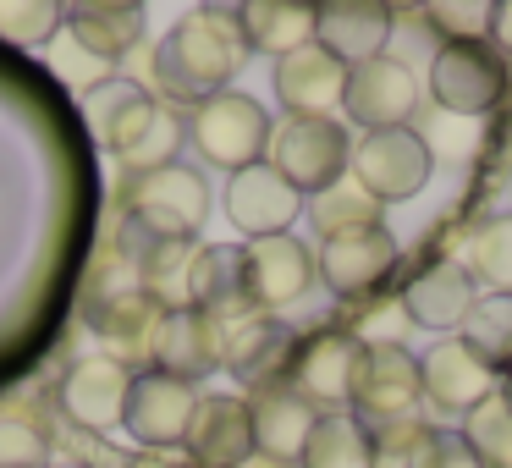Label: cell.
<instances>
[{
	"label": "cell",
	"instance_id": "cell-1",
	"mask_svg": "<svg viewBox=\"0 0 512 468\" xmlns=\"http://www.w3.org/2000/svg\"><path fill=\"white\" fill-rule=\"evenodd\" d=\"M243 56H248V45L237 34V6H204V12L182 17L160 39L149 72H155V89L171 105H204L215 94H226Z\"/></svg>",
	"mask_w": 512,
	"mask_h": 468
},
{
	"label": "cell",
	"instance_id": "cell-2",
	"mask_svg": "<svg viewBox=\"0 0 512 468\" xmlns=\"http://www.w3.org/2000/svg\"><path fill=\"white\" fill-rule=\"evenodd\" d=\"M122 215L155 232L160 243H193L199 226L210 221V182L193 166H160L144 177L122 182Z\"/></svg>",
	"mask_w": 512,
	"mask_h": 468
},
{
	"label": "cell",
	"instance_id": "cell-3",
	"mask_svg": "<svg viewBox=\"0 0 512 468\" xmlns=\"http://www.w3.org/2000/svg\"><path fill=\"white\" fill-rule=\"evenodd\" d=\"M265 160L303 199H314V193L336 188L347 177V166H353V138H347V127L336 116H287L270 133Z\"/></svg>",
	"mask_w": 512,
	"mask_h": 468
},
{
	"label": "cell",
	"instance_id": "cell-4",
	"mask_svg": "<svg viewBox=\"0 0 512 468\" xmlns=\"http://www.w3.org/2000/svg\"><path fill=\"white\" fill-rule=\"evenodd\" d=\"M430 100L441 105L446 116H474L496 111L507 100V61L490 39H457V45H441L430 56Z\"/></svg>",
	"mask_w": 512,
	"mask_h": 468
},
{
	"label": "cell",
	"instance_id": "cell-5",
	"mask_svg": "<svg viewBox=\"0 0 512 468\" xmlns=\"http://www.w3.org/2000/svg\"><path fill=\"white\" fill-rule=\"evenodd\" d=\"M270 133H276V127H270L265 105L248 100V94H237V89L193 105V116H188V144L221 171L259 166L265 149H270Z\"/></svg>",
	"mask_w": 512,
	"mask_h": 468
},
{
	"label": "cell",
	"instance_id": "cell-6",
	"mask_svg": "<svg viewBox=\"0 0 512 468\" xmlns=\"http://www.w3.org/2000/svg\"><path fill=\"white\" fill-rule=\"evenodd\" d=\"M347 177L369 193L375 204H402L413 193H424V182L435 177L430 138L413 127H386V133H364L353 144V166Z\"/></svg>",
	"mask_w": 512,
	"mask_h": 468
},
{
	"label": "cell",
	"instance_id": "cell-7",
	"mask_svg": "<svg viewBox=\"0 0 512 468\" xmlns=\"http://www.w3.org/2000/svg\"><path fill=\"white\" fill-rule=\"evenodd\" d=\"M419 402H424L419 358H413L402 342L364 347L358 375H353V402H347V413H353L358 424H369V430H386V424L419 419Z\"/></svg>",
	"mask_w": 512,
	"mask_h": 468
},
{
	"label": "cell",
	"instance_id": "cell-8",
	"mask_svg": "<svg viewBox=\"0 0 512 468\" xmlns=\"http://www.w3.org/2000/svg\"><path fill=\"white\" fill-rule=\"evenodd\" d=\"M358 358H364V342H358L353 331H342V325H320V331L298 336L287 386L298 391L314 413H347Z\"/></svg>",
	"mask_w": 512,
	"mask_h": 468
},
{
	"label": "cell",
	"instance_id": "cell-9",
	"mask_svg": "<svg viewBox=\"0 0 512 468\" xmlns=\"http://www.w3.org/2000/svg\"><path fill=\"white\" fill-rule=\"evenodd\" d=\"M397 270V237L386 226H364V232L325 237L314 254V276L325 281V292H336L342 303H369Z\"/></svg>",
	"mask_w": 512,
	"mask_h": 468
},
{
	"label": "cell",
	"instance_id": "cell-10",
	"mask_svg": "<svg viewBox=\"0 0 512 468\" xmlns=\"http://www.w3.org/2000/svg\"><path fill=\"white\" fill-rule=\"evenodd\" d=\"M298 353V331L276 314H237L221 320V369H232L243 386H281Z\"/></svg>",
	"mask_w": 512,
	"mask_h": 468
},
{
	"label": "cell",
	"instance_id": "cell-11",
	"mask_svg": "<svg viewBox=\"0 0 512 468\" xmlns=\"http://www.w3.org/2000/svg\"><path fill=\"white\" fill-rule=\"evenodd\" d=\"M193 408H199V391L188 380H171L160 369H138L133 386H127L122 430L138 446H149V452H166V446H182V435L193 424Z\"/></svg>",
	"mask_w": 512,
	"mask_h": 468
},
{
	"label": "cell",
	"instance_id": "cell-12",
	"mask_svg": "<svg viewBox=\"0 0 512 468\" xmlns=\"http://www.w3.org/2000/svg\"><path fill=\"white\" fill-rule=\"evenodd\" d=\"M342 111L353 116L364 133H386V127H408V116L419 111V78L408 61L397 56H375L364 67L347 72V94Z\"/></svg>",
	"mask_w": 512,
	"mask_h": 468
},
{
	"label": "cell",
	"instance_id": "cell-13",
	"mask_svg": "<svg viewBox=\"0 0 512 468\" xmlns=\"http://www.w3.org/2000/svg\"><path fill=\"white\" fill-rule=\"evenodd\" d=\"M419 380H424L430 408L446 413V419H468V413L501 386V375L463 342V336H441V342L419 358Z\"/></svg>",
	"mask_w": 512,
	"mask_h": 468
},
{
	"label": "cell",
	"instance_id": "cell-14",
	"mask_svg": "<svg viewBox=\"0 0 512 468\" xmlns=\"http://www.w3.org/2000/svg\"><path fill=\"white\" fill-rule=\"evenodd\" d=\"M298 215H303V193L292 188L270 160L243 166V171L226 177V221H232L237 232H248L254 243L259 237H281Z\"/></svg>",
	"mask_w": 512,
	"mask_h": 468
},
{
	"label": "cell",
	"instance_id": "cell-15",
	"mask_svg": "<svg viewBox=\"0 0 512 468\" xmlns=\"http://www.w3.org/2000/svg\"><path fill=\"white\" fill-rule=\"evenodd\" d=\"M485 298L479 281L468 276V265L457 259H430L408 276V287L397 292L408 325H424V331H463V320L474 314V303Z\"/></svg>",
	"mask_w": 512,
	"mask_h": 468
},
{
	"label": "cell",
	"instance_id": "cell-16",
	"mask_svg": "<svg viewBox=\"0 0 512 468\" xmlns=\"http://www.w3.org/2000/svg\"><path fill=\"white\" fill-rule=\"evenodd\" d=\"M243 281H248L254 309H265V314L298 303L303 292L314 287V254H309V243H298L292 232L248 243L243 248Z\"/></svg>",
	"mask_w": 512,
	"mask_h": 468
},
{
	"label": "cell",
	"instance_id": "cell-17",
	"mask_svg": "<svg viewBox=\"0 0 512 468\" xmlns=\"http://www.w3.org/2000/svg\"><path fill=\"white\" fill-rule=\"evenodd\" d=\"M391 23H397V12H391V6H375V0H336V6H314V45L353 72V67H364V61L386 56Z\"/></svg>",
	"mask_w": 512,
	"mask_h": 468
},
{
	"label": "cell",
	"instance_id": "cell-18",
	"mask_svg": "<svg viewBox=\"0 0 512 468\" xmlns=\"http://www.w3.org/2000/svg\"><path fill=\"white\" fill-rule=\"evenodd\" d=\"M127 386H133V369H122L111 353L100 358H78L61 380V413L72 419V430H111L122 424V408H127Z\"/></svg>",
	"mask_w": 512,
	"mask_h": 468
},
{
	"label": "cell",
	"instance_id": "cell-19",
	"mask_svg": "<svg viewBox=\"0 0 512 468\" xmlns=\"http://www.w3.org/2000/svg\"><path fill=\"white\" fill-rule=\"evenodd\" d=\"M188 457L199 468H243L254 457V419L243 397H199L193 424L182 435Z\"/></svg>",
	"mask_w": 512,
	"mask_h": 468
},
{
	"label": "cell",
	"instance_id": "cell-20",
	"mask_svg": "<svg viewBox=\"0 0 512 468\" xmlns=\"http://www.w3.org/2000/svg\"><path fill=\"white\" fill-rule=\"evenodd\" d=\"M149 369L171 380H204L210 369H221V325L199 309H171L160 314L155 347H149Z\"/></svg>",
	"mask_w": 512,
	"mask_h": 468
},
{
	"label": "cell",
	"instance_id": "cell-21",
	"mask_svg": "<svg viewBox=\"0 0 512 468\" xmlns=\"http://www.w3.org/2000/svg\"><path fill=\"white\" fill-rule=\"evenodd\" d=\"M83 111H89V122H94V138L122 160L127 149L149 133V122L160 116V100L133 78H105L83 94Z\"/></svg>",
	"mask_w": 512,
	"mask_h": 468
},
{
	"label": "cell",
	"instance_id": "cell-22",
	"mask_svg": "<svg viewBox=\"0 0 512 468\" xmlns=\"http://www.w3.org/2000/svg\"><path fill=\"white\" fill-rule=\"evenodd\" d=\"M248 419H254V452H265L270 463H298L320 413L281 380V386H259L248 397Z\"/></svg>",
	"mask_w": 512,
	"mask_h": 468
},
{
	"label": "cell",
	"instance_id": "cell-23",
	"mask_svg": "<svg viewBox=\"0 0 512 468\" xmlns=\"http://www.w3.org/2000/svg\"><path fill=\"white\" fill-rule=\"evenodd\" d=\"M347 94V67L320 45H303L276 61V100L292 116H331Z\"/></svg>",
	"mask_w": 512,
	"mask_h": 468
},
{
	"label": "cell",
	"instance_id": "cell-24",
	"mask_svg": "<svg viewBox=\"0 0 512 468\" xmlns=\"http://www.w3.org/2000/svg\"><path fill=\"white\" fill-rule=\"evenodd\" d=\"M67 39L94 56L100 67L127 61L144 39V6L133 0H94V6H67Z\"/></svg>",
	"mask_w": 512,
	"mask_h": 468
},
{
	"label": "cell",
	"instance_id": "cell-25",
	"mask_svg": "<svg viewBox=\"0 0 512 468\" xmlns=\"http://www.w3.org/2000/svg\"><path fill=\"white\" fill-rule=\"evenodd\" d=\"M237 34L259 56H292V50L314 45V6L303 0H248L237 6Z\"/></svg>",
	"mask_w": 512,
	"mask_h": 468
},
{
	"label": "cell",
	"instance_id": "cell-26",
	"mask_svg": "<svg viewBox=\"0 0 512 468\" xmlns=\"http://www.w3.org/2000/svg\"><path fill=\"white\" fill-rule=\"evenodd\" d=\"M298 468H375V430L353 413H320Z\"/></svg>",
	"mask_w": 512,
	"mask_h": 468
},
{
	"label": "cell",
	"instance_id": "cell-27",
	"mask_svg": "<svg viewBox=\"0 0 512 468\" xmlns=\"http://www.w3.org/2000/svg\"><path fill=\"white\" fill-rule=\"evenodd\" d=\"M303 210H309V221H314V232H320V243H325V237H342V232H364V226H380V204L369 199V193L358 188L353 177H342L336 188L314 193V204H303Z\"/></svg>",
	"mask_w": 512,
	"mask_h": 468
},
{
	"label": "cell",
	"instance_id": "cell-28",
	"mask_svg": "<svg viewBox=\"0 0 512 468\" xmlns=\"http://www.w3.org/2000/svg\"><path fill=\"white\" fill-rule=\"evenodd\" d=\"M463 336L468 347H474L479 358H485L496 375H507L512 369V298H501V292H485V298L474 303V314L463 320Z\"/></svg>",
	"mask_w": 512,
	"mask_h": 468
},
{
	"label": "cell",
	"instance_id": "cell-29",
	"mask_svg": "<svg viewBox=\"0 0 512 468\" xmlns=\"http://www.w3.org/2000/svg\"><path fill=\"white\" fill-rule=\"evenodd\" d=\"M463 441L485 468H512V397L501 386L463 419Z\"/></svg>",
	"mask_w": 512,
	"mask_h": 468
},
{
	"label": "cell",
	"instance_id": "cell-30",
	"mask_svg": "<svg viewBox=\"0 0 512 468\" xmlns=\"http://www.w3.org/2000/svg\"><path fill=\"white\" fill-rule=\"evenodd\" d=\"M468 276H474L479 287L512 298V210L490 215L474 232V243H468Z\"/></svg>",
	"mask_w": 512,
	"mask_h": 468
},
{
	"label": "cell",
	"instance_id": "cell-31",
	"mask_svg": "<svg viewBox=\"0 0 512 468\" xmlns=\"http://www.w3.org/2000/svg\"><path fill=\"white\" fill-rule=\"evenodd\" d=\"M182 138H188V122H182V111H171V105H160V116L149 122V133H144V138H138V144L122 155L127 177H144V171L177 166V155H182Z\"/></svg>",
	"mask_w": 512,
	"mask_h": 468
},
{
	"label": "cell",
	"instance_id": "cell-32",
	"mask_svg": "<svg viewBox=\"0 0 512 468\" xmlns=\"http://www.w3.org/2000/svg\"><path fill=\"white\" fill-rule=\"evenodd\" d=\"M61 23H67V6H56V0H6L0 6V39H12V45H45L61 34Z\"/></svg>",
	"mask_w": 512,
	"mask_h": 468
},
{
	"label": "cell",
	"instance_id": "cell-33",
	"mask_svg": "<svg viewBox=\"0 0 512 468\" xmlns=\"http://www.w3.org/2000/svg\"><path fill=\"white\" fill-rule=\"evenodd\" d=\"M419 17L441 34V45H457V39H485L490 34V6H485V0H430Z\"/></svg>",
	"mask_w": 512,
	"mask_h": 468
},
{
	"label": "cell",
	"instance_id": "cell-34",
	"mask_svg": "<svg viewBox=\"0 0 512 468\" xmlns=\"http://www.w3.org/2000/svg\"><path fill=\"white\" fill-rule=\"evenodd\" d=\"M0 468H50V435L23 413H0Z\"/></svg>",
	"mask_w": 512,
	"mask_h": 468
},
{
	"label": "cell",
	"instance_id": "cell-35",
	"mask_svg": "<svg viewBox=\"0 0 512 468\" xmlns=\"http://www.w3.org/2000/svg\"><path fill=\"white\" fill-rule=\"evenodd\" d=\"M413 468H485L474 457V446L463 441V430H446V424H424L419 446H413Z\"/></svg>",
	"mask_w": 512,
	"mask_h": 468
},
{
	"label": "cell",
	"instance_id": "cell-36",
	"mask_svg": "<svg viewBox=\"0 0 512 468\" xmlns=\"http://www.w3.org/2000/svg\"><path fill=\"white\" fill-rule=\"evenodd\" d=\"M424 435V419H402L375 430V468H413V446Z\"/></svg>",
	"mask_w": 512,
	"mask_h": 468
},
{
	"label": "cell",
	"instance_id": "cell-37",
	"mask_svg": "<svg viewBox=\"0 0 512 468\" xmlns=\"http://www.w3.org/2000/svg\"><path fill=\"white\" fill-rule=\"evenodd\" d=\"M490 45L501 50V61L512 56V0H501V6H490Z\"/></svg>",
	"mask_w": 512,
	"mask_h": 468
},
{
	"label": "cell",
	"instance_id": "cell-38",
	"mask_svg": "<svg viewBox=\"0 0 512 468\" xmlns=\"http://www.w3.org/2000/svg\"><path fill=\"white\" fill-rule=\"evenodd\" d=\"M127 468H199V463H171V457H160V452H144V457H133Z\"/></svg>",
	"mask_w": 512,
	"mask_h": 468
},
{
	"label": "cell",
	"instance_id": "cell-39",
	"mask_svg": "<svg viewBox=\"0 0 512 468\" xmlns=\"http://www.w3.org/2000/svg\"><path fill=\"white\" fill-rule=\"evenodd\" d=\"M501 391H507V397H512V369H507V375H501Z\"/></svg>",
	"mask_w": 512,
	"mask_h": 468
}]
</instances>
